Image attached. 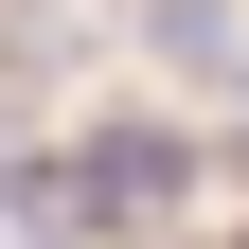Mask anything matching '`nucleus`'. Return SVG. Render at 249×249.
Wrapping results in <instances>:
<instances>
[{"instance_id":"nucleus-1","label":"nucleus","mask_w":249,"mask_h":249,"mask_svg":"<svg viewBox=\"0 0 249 249\" xmlns=\"http://www.w3.org/2000/svg\"><path fill=\"white\" fill-rule=\"evenodd\" d=\"M0 213H53V231H160V213H178V142H160V124H89L71 160L0 178Z\"/></svg>"},{"instance_id":"nucleus-2","label":"nucleus","mask_w":249,"mask_h":249,"mask_svg":"<svg viewBox=\"0 0 249 249\" xmlns=\"http://www.w3.org/2000/svg\"><path fill=\"white\" fill-rule=\"evenodd\" d=\"M160 53H178V71H249V18H231V0H160Z\"/></svg>"},{"instance_id":"nucleus-3","label":"nucleus","mask_w":249,"mask_h":249,"mask_svg":"<svg viewBox=\"0 0 249 249\" xmlns=\"http://www.w3.org/2000/svg\"><path fill=\"white\" fill-rule=\"evenodd\" d=\"M36 71H53V36H36V18H0V107H18Z\"/></svg>"}]
</instances>
